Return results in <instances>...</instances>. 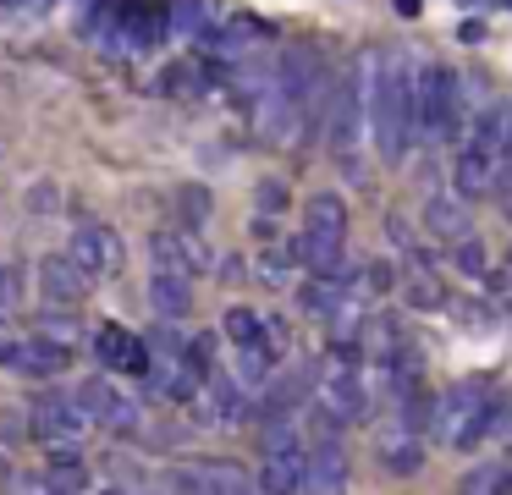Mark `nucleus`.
Wrapping results in <instances>:
<instances>
[{
	"label": "nucleus",
	"instance_id": "aec40b11",
	"mask_svg": "<svg viewBox=\"0 0 512 495\" xmlns=\"http://www.w3.org/2000/svg\"><path fill=\"white\" fill-rule=\"evenodd\" d=\"M221 336L232 341V352H243V347H259V341H265V314H254V308L232 303V308L221 314Z\"/></svg>",
	"mask_w": 512,
	"mask_h": 495
},
{
	"label": "nucleus",
	"instance_id": "2eb2a0df",
	"mask_svg": "<svg viewBox=\"0 0 512 495\" xmlns=\"http://www.w3.org/2000/svg\"><path fill=\"white\" fill-rule=\"evenodd\" d=\"M424 231L441 242H463L474 237V220H468V198L457 193H430L424 198Z\"/></svg>",
	"mask_w": 512,
	"mask_h": 495
},
{
	"label": "nucleus",
	"instance_id": "39448f33",
	"mask_svg": "<svg viewBox=\"0 0 512 495\" xmlns=\"http://www.w3.org/2000/svg\"><path fill=\"white\" fill-rule=\"evenodd\" d=\"M72 363V347L61 336H0V369L23 374V380H56Z\"/></svg>",
	"mask_w": 512,
	"mask_h": 495
},
{
	"label": "nucleus",
	"instance_id": "1a4fd4ad",
	"mask_svg": "<svg viewBox=\"0 0 512 495\" xmlns=\"http://www.w3.org/2000/svg\"><path fill=\"white\" fill-rule=\"evenodd\" d=\"M248 121H254V132L265 143H292L303 127V99L287 88V77H281L276 88H265V94L248 105Z\"/></svg>",
	"mask_w": 512,
	"mask_h": 495
},
{
	"label": "nucleus",
	"instance_id": "cd10ccee",
	"mask_svg": "<svg viewBox=\"0 0 512 495\" xmlns=\"http://www.w3.org/2000/svg\"><path fill=\"white\" fill-rule=\"evenodd\" d=\"M391 286H397V270H391L386 259H369V264H364V292L380 297V292H391Z\"/></svg>",
	"mask_w": 512,
	"mask_h": 495
},
{
	"label": "nucleus",
	"instance_id": "4c0bfd02",
	"mask_svg": "<svg viewBox=\"0 0 512 495\" xmlns=\"http://www.w3.org/2000/svg\"><path fill=\"white\" fill-rule=\"evenodd\" d=\"M149 495H160V490H149Z\"/></svg>",
	"mask_w": 512,
	"mask_h": 495
},
{
	"label": "nucleus",
	"instance_id": "7c9ffc66",
	"mask_svg": "<svg viewBox=\"0 0 512 495\" xmlns=\"http://www.w3.org/2000/svg\"><path fill=\"white\" fill-rule=\"evenodd\" d=\"M28 204H34V209H56V204H61V193H56V182H39V187H34V193H28Z\"/></svg>",
	"mask_w": 512,
	"mask_h": 495
},
{
	"label": "nucleus",
	"instance_id": "f8f14e48",
	"mask_svg": "<svg viewBox=\"0 0 512 495\" xmlns=\"http://www.w3.org/2000/svg\"><path fill=\"white\" fill-rule=\"evenodd\" d=\"M34 281H39V297H45L50 308H78L83 297H89L94 275H83V264L72 259V253H45Z\"/></svg>",
	"mask_w": 512,
	"mask_h": 495
},
{
	"label": "nucleus",
	"instance_id": "9b49d317",
	"mask_svg": "<svg viewBox=\"0 0 512 495\" xmlns=\"http://www.w3.org/2000/svg\"><path fill=\"white\" fill-rule=\"evenodd\" d=\"M149 253H155L160 270H182V275H210L215 270V253L204 248V237L188 231V226L155 231V237H149Z\"/></svg>",
	"mask_w": 512,
	"mask_h": 495
},
{
	"label": "nucleus",
	"instance_id": "5701e85b",
	"mask_svg": "<svg viewBox=\"0 0 512 495\" xmlns=\"http://www.w3.org/2000/svg\"><path fill=\"white\" fill-rule=\"evenodd\" d=\"M177 209H182V220H188V231H199L204 220H210V187H199V182L177 187Z\"/></svg>",
	"mask_w": 512,
	"mask_h": 495
},
{
	"label": "nucleus",
	"instance_id": "f03ea898",
	"mask_svg": "<svg viewBox=\"0 0 512 495\" xmlns=\"http://www.w3.org/2000/svg\"><path fill=\"white\" fill-rule=\"evenodd\" d=\"M364 121H369V61H347L336 72L331 105H325V149L347 160L364 143Z\"/></svg>",
	"mask_w": 512,
	"mask_h": 495
},
{
	"label": "nucleus",
	"instance_id": "393cba45",
	"mask_svg": "<svg viewBox=\"0 0 512 495\" xmlns=\"http://www.w3.org/2000/svg\"><path fill=\"white\" fill-rule=\"evenodd\" d=\"M452 264H457V275H468V281H485V248H479V237L452 242Z\"/></svg>",
	"mask_w": 512,
	"mask_h": 495
},
{
	"label": "nucleus",
	"instance_id": "a211bd4d",
	"mask_svg": "<svg viewBox=\"0 0 512 495\" xmlns=\"http://www.w3.org/2000/svg\"><path fill=\"white\" fill-rule=\"evenodd\" d=\"M309 484V451L303 457H265L259 468V495H303Z\"/></svg>",
	"mask_w": 512,
	"mask_h": 495
},
{
	"label": "nucleus",
	"instance_id": "a878e982",
	"mask_svg": "<svg viewBox=\"0 0 512 495\" xmlns=\"http://www.w3.org/2000/svg\"><path fill=\"white\" fill-rule=\"evenodd\" d=\"M188 363L199 380H210V374H221V363H215V336L210 330H199V336H188Z\"/></svg>",
	"mask_w": 512,
	"mask_h": 495
},
{
	"label": "nucleus",
	"instance_id": "72a5a7b5",
	"mask_svg": "<svg viewBox=\"0 0 512 495\" xmlns=\"http://www.w3.org/2000/svg\"><path fill=\"white\" fill-rule=\"evenodd\" d=\"M17 495H56V490H50L45 479H23V484H17Z\"/></svg>",
	"mask_w": 512,
	"mask_h": 495
},
{
	"label": "nucleus",
	"instance_id": "f257e3e1",
	"mask_svg": "<svg viewBox=\"0 0 512 495\" xmlns=\"http://www.w3.org/2000/svg\"><path fill=\"white\" fill-rule=\"evenodd\" d=\"M419 72L424 66L402 50L369 55V116L386 165H402L413 143H424V105H419Z\"/></svg>",
	"mask_w": 512,
	"mask_h": 495
},
{
	"label": "nucleus",
	"instance_id": "bb28decb",
	"mask_svg": "<svg viewBox=\"0 0 512 495\" xmlns=\"http://www.w3.org/2000/svg\"><path fill=\"white\" fill-rule=\"evenodd\" d=\"M254 198H259V215H281V209L292 204V193H287V182H281V176H265Z\"/></svg>",
	"mask_w": 512,
	"mask_h": 495
},
{
	"label": "nucleus",
	"instance_id": "f704fd0d",
	"mask_svg": "<svg viewBox=\"0 0 512 495\" xmlns=\"http://www.w3.org/2000/svg\"><path fill=\"white\" fill-rule=\"evenodd\" d=\"M6 490H12V462L0 457V495H6Z\"/></svg>",
	"mask_w": 512,
	"mask_h": 495
},
{
	"label": "nucleus",
	"instance_id": "4468645a",
	"mask_svg": "<svg viewBox=\"0 0 512 495\" xmlns=\"http://www.w3.org/2000/svg\"><path fill=\"white\" fill-rule=\"evenodd\" d=\"M94 358L105 363V374H138V380H149V341H138L122 325L94 330Z\"/></svg>",
	"mask_w": 512,
	"mask_h": 495
},
{
	"label": "nucleus",
	"instance_id": "7ed1b4c3",
	"mask_svg": "<svg viewBox=\"0 0 512 495\" xmlns=\"http://www.w3.org/2000/svg\"><path fill=\"white\" fill-rule=\"evenodd\" d=\"M342 248H347V204L325 187L303 204V253H309V275L331 281L342 270Z\"/></svg>",
	"mask_w": 512,
	"mask_h": 495
},
{
	"label": "nucleus",
	"instance_id": "2f4dec72",
	"mask_svg": "<svg viewBox=\"0 0 512 495\" xmlns=\"http://www.w3.org/2000/svg\"><path fill=\"white\" fill-rule=\"evenodd\" d=\"M248 275V259L243 253H232V259H221V281H243Z\"/></svg>",
	"mask_w": 512,
	"mask_h": 495
},
{
	"label": "nucleus",
	"instance_id": "dca6fc26",
	"mask_svg": "<svg viewBox=\"0 0 512 495\" xmlns=\"http://www.w3.org/2000/svg\"><path fill=\"white\" fill-rule=\"evenodd\" d=\"M149 308H155L160 319H188L193 314V275H182V270H160L155 264V275H149Z\"/></svg>",
	"mask_w": 512,
	"mask_h": 495
},
{
	"label": "nucleus",
	"instance_id": "412c9836",
	"mask_svg": "<svg viewBox=\"0 0 512 495\" xmlns=\"http://www.w3.org/2000/svg\"><path fill=\"white\" fill-rule=\"evenodd\" d=\"M45 484L56 495H94L89 490V468H83V462H45Z\"/></svg>",
	"mask_w": 512,
	"mask_h": 495
},
{
	"label": "nucleus",
	"instance_id": "6ab92c4d",
	"mask_svg": "<svg viewBox=\"0 0 512 495\" xmlns=\"http://www.w3.org/2000/svg\"><path fill=\"white\" fill-rule=\"evenodd\" d=\"M210 495H259V479H248L237 462H193Z\"/></svg>",
	"mask_w": 512,
	"mask_h": 495
},
{
	"label": "nucleus",
	"instance_id": "423d86ee",
	"mask_svg": "<svg viewBox=\"0 0 512 495\" xmlns=\"http://www.w3.org/2000/svg\"><path fill=\"white\" fill-rule=\"evenodd\" d=\"M67 253L83 264V275H94V281H116V275L127 270V248H122V237H116V226H105V220H78Z\"/></svg>",
	"mask_w": 512,
	"mask_h": 495
},
{
	"label": "nucleus",
	"instance_id": "0eeeda50",
	"mask_svg": "<svg viewBox=\"0 0 512 495\" xmlns=\"http://www.w3.org/2000/svg\"><path fill=\"white\" fill-rule=\"evenodd\" d=\"M72 396H78V407L89 413V424L111 429V435H138V402L111 380V374H89Z\"/></svg>",
	"mask_w": 512,
	"mask_h": 495
},
{
	"label": "nucleus",
	"instance_id": "e433bc0d",
	"mask_svg": "<svg viewBox=\"0 0 512 495\" xmlns=\"http://www.w3.org/2000/svg\"><path fill=\"white\" fill-rule=\"evenodd\" d=\"M94 495H127V490H122V484H105V490H94Z\"/></svg>",
	"mask_w": 512,
	"mask_h": 495
},
{
	"label": "nucleus",
	"instance_id": "b1692460",
	"mask_svg": "<svg viewBox=\"0 0 512 495\" xmlns=\"http://www.w3.org/2000/svg\"><path fill=\"white\" fill-rule=\"evenodd\" d=\"M160 88H166V94H204V72L193 61H177V66H166V77H160Z\"/></svg>",
	"mask_w": 512,
	"mask_h": 495
},
{
	"label": "nucleus",
	"instance_id": "c85d7f7f",
	"mask_svg": "<svg viewBox=\"0 0 512 495\" xmlns=\"http://www.w3.org/2000/svg\"><path fill=\"white\" fill-rule=\"evenodd\" d=\"M17 440H34V424H28V413H0V446H17Z\"/></svg>",
	"mask_w": 512,
	"mask_h": 495
},
{
	"label": "nucleus",
	"instance_id": "473e14b6",
	"mask_svg": "<svg viewBox=\"0 0 512 495\" xmlns=\"http://www.w3.org/2000/svg\"><path fill=\"white\" fill-rule=\"evenodd\" d=\"M391 242H397V248H408V242H413V231H408V220H402V215H391Z\"/></svg>",
	"mask_w": 512,
	"mask_h": 495
},
{
	"label": "nucleus",
	"instance_id": "9d476101",
	"mask_svg": "<svg viewBox=\"0 0 512 495\" xmlns=\"http://www.w3.org/2000/svg\"><path fill=\"white\" fill-rule=\"evenodd\" d=\"M353 490V462H347L342 435H314L309 440V484L303 495H347Z\"/></svg>",
	"mask_w": 512,
	"mask_h": 495
},
{
	"label": "nucleus",
	"instance_id": "20e7f679",
	"mask_svg": "<svg viewBox=\"0 0 512 495\" xmlns=\"http://www.w3.org/2000/svg\"><path fill=\"white\" fill-rule=\"evenodd\" d=\"M419 105H424V143H463V77L446 61H424L419 72Z\"/></svg>",
	"mask_w": 512,
	"mask_h": 495
},
{
	"label": "nucleus",
	"instance_id": "c756f323",
	"mask_svg": "<svg viewBox=\"0 0 512 495\" xmlns=\"http://www.w3.org/2000/svg\"><path fill=\"white\" fill-rule=\"evenodd\" d=\"M463 325H468V330H490L496 319H490L485 303H463Z\"/></svg>",
	"mask_w": 512,
	"mask_h": 495
},
{
	"label": "nucleus",
	"instance_id": "f3484780",
	"mask_svg": "<svg viewBox=\"0 0 512 495\" xmlns=\"http://www.w3.org/2000/svg\"><path fill=\"white\" fill-rule=\"evenodd\" d=\"M402 303H408L413 314H435V308H446V281L430 270V259H424L419 248L408 253V281H402Z\"/></svg>",
	"mask_w": 512,
	"mask_h": 495
},
{
	"label": "nucleus",
	"instance_id": "4be33fe9",
	"mask_svg": "<svg viewBox=\"0 0 512 495\" xmlns=\"http://www.w3.org/2000/svg\"><path fill=\"white\" fill-rule=\"evenodd\" d=\"M28 297V270L23 264H0V319H12Z\"/></svg>",
	"mask_w": 512,
	"mask_h": 495
},
{
	"label": "nucleus",
	"instance_id": "ddd939ff",
	"mask_svg": "<svg viewBox=\"0 0 512 495\" xmlns=\"http://www.w3.org/2000/svg\"><path fill=\"white\" fill-rule=\"evenodd\" d=\"M375 462L391 479H413V473L424 468V435L408 429L402 418H386V424L375 429Z\"/></svg>",
	"mask_w": 512,
	"mask_h": 495
},
{
	"label": "nucleus",
	"instance_id": "c9c22d12",
	"mask_svg": "<svg viewBox=\"0 0 512 495\" xmlns=\"http://www.w3.org/2000/svg\"><path fill=\"white\" fill-rule=\"evenodd\" d=\"M397 11L402 17H419V0H397Z\"/></svg>",
	"mask_w": 512,
	"mask_h": 495
},
{
	"label": "nucleus",
	"instance_id": "6e6552de",
	"mask_svg": "<svg viewBox=\"0 0 512 495\" xmlns=\"http://www.w3.org/2000/svg\"><path fill=\"white\" fill-rule=\"evenodd\" d=\"M28 424H34V440L56 446V440H78L83 429H89V413H83L78 396H67V391H39L34 402H28Z\"/></svg>",
	"mask_w": 512,
	"mask_h": 495
}]
</instances>
